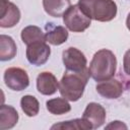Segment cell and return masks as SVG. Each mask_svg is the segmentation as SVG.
I'll return each mask as SVG.
<instances>
[{
  "mask_svg": "<svg viewBox=\"0 0 130 130\" xmlns=\"http://www.w3.org/2000/svg\"><path fill=\"white\" fill-rule=\"evenodd\" d=\"M46 107L47 110L53 115H63L71 110V106L68 103V100H66L65 98L51 99L47 101Z\"/></svg>",
  "mask_w": 130,
  "mask_h": 130,
  "instance_id": "17",
  "label": "cell"
},
{
  "mask_svg": "<svg viewBox=\"0 0 130 130\" xmlns=\"http://www.w3.org/2000/svg\"><path fill=\"white\" fill-rule=\"evenodd\" d=\"M62 60L66 68V71L83 72V71L88 70L86 69L87 60L84 54L77 48L70 47L64 50L62 54Z\"/></svg>",
  "mask_w": 130,
  "mask_h": 130,
  "instance_id": "5",
  "label": "cell"
},
{
  "mask_svg": "<svg viewBox=\"0 0 130 130\" xmlns=\"http://www.w3.org/2000/svg\"><path fill=\"white\" fill-rule=\"evenodd\" d=\"M20 107L23 113L28 117H35L39 114L40 104L36 96L26 94L23 95L20 100Z\"/></svg>",
  "mask_w": 130,
  "mask_h": 130,
  "instance_id": "18",
  "label": "cell"
},
{
  "mask_svg": "<svg viewBox=\"0 0 130 130\" xmlns=\"http://www.w3.org/2000/svg\"><path fill=\"white\" fill-rule=\"evenodd\" d=\"M126 26H127V28L130 30V12H129V14H128V16H127V18H126Z\"/></svg>",
  "mask_w": 130,
  "mask_h": 130,
  "instance_id": "22",
  "label": "cell"
},
{
  "mask_svg": "<svg viewBox=\"0 0 130 130\" xmlns=\"http://www.w3.org/2000/svg\"><path fill=\"white\" fill-rule=\"evenodd\" d=\"M95 88L96 91L106 99H118L123 93L122 83L114 78L100 81Z\"/></svg>",
  "mask_w": 130,
  "mask_h": 130,
  "instance_id": "11",
  "label": "cell"
},
{
  "mask_svg": "<svg viewBox=\"0 0 130 130\" xmlns=\"http://www.w3.org/2000/svg\"><path fill=\"white\" fill-rule=\"evenodd\" d=\"M117 69V59L115 54L108 50H99L92 57L88 73L89 76L95 81H103L112 78Z\"/></svg>",
  "mask_w": 130,
  "mask_h": 130,
  "instance_id": "1",
  "label": "cell"
},
{
  "mask_svg": "<svg viewBox=\"0 0 130 130\" xmlns=\"http://www.w3.org/2000/svg\"><path fill=\"white\" fill-rule=\"evenodd\" d=\"M51 129H78V130H87V129H92L90 124L84 120L83 118L80 119H74L70 121H64L58 124H55L51 127Z\"/></svg>",
  "mask_w": 130,
  "mask_h": 130,
  "instance_id": "19",
  "label": "cell"
},
{
  "mask_svg": "<svg viewBox=\"0 0 130 130\" xmlns=\"http://www.w3.org/2000/svg\"><path fill=\"white\" fill-rule=\"evenodd\" d=\"M106 128H108V129H110V128H114V129H122V128H124V129H127V126L125 124H123L121 121H113Z\"/></svg>",
  "mask_w": 130,
  "mask_h": 130,
  "instance_id": "21",
  "label": "cell"
},
{
  "mask_svg": "<svg viewBox=\"0 0 130 130\" xmlns=\"http://www.w3.org/2000/svg\"><path fill=\"white\" fill-rule=\"evenodd\" d=\"M46 29V41L53 46L62 45L68 39V30L62 25H54V23L50 22L47 23Z\"/></svg>",
  "mask_w": 130,
  "mask_h": 130,
  "instance_id": "12",
  "label": "cell"
},
{
  "mask_svg": "<svg viewBox=\"0 0 130 130\" xmlns=\"http://www.w3.org/2000/svg\"><path fill=\"white\" fill-rule=\"evenodd\" d=\"M51 55V49L46 42H37L30 44L26 48V59L27 61L35 65H44Z\"/></svg>",
  "mask_w": 130,
  "mask_h": 130,
  "instance_id": "7",
  "label": "cell"
},
{
  "mask_svg": "<svg viewBox=\"0 0 130 130\" xmlns=\"http://www.w3.org/2000/svg\"><path fill=\"white\" fill-rule=\"evenodd\" d=\"M17 48L14 40L6 35L0 36V60L8 61L16 56Z\"/></svg>",
  "mask_w": 130,
  "mask_h": 130,
  "instance_id": "15",
  "label": "cell"
},
{
  "mask_svg": "<svg viewBox=\"0 0 130 130\" xmlns=\"http://www.w3.org/2000/svg\"><path fill=\"white\" fill-rule=\"evenodd\" d=\"M22 42L28 46L30 44L37 42H47L46 41V34L42 30L41 27L37 25H27L25 26L20 34Z\"/></svg>",
  "mask_w": 130,
  "mask_h": 130,
  "instance_id": "16",
  "label": "cell"
},
{
  "mask_svg": "<svg viewBox=\"0 0 130 130\" xmlns=\"http://www.w3.org/2000/svg\"><path fill=\"white\" fill-rule=\"evenodd\" d=\"M20 19V11L18 7L8 0L1 1V12H0V26L7 28L12 27L18 23Z\"/></svg>",
  "mask_w": 130,
  "mask_h": 130,
  "instance_id": "8",
  "label": "cell"
},
{
  "mask_svg": "<svg viewBox=\"0 0 130 130\" xmlns=\"http://www.w3.org/2000/svg\"><path fill=\"white\" fill-rule=\"evenodd\" d=\"M70 6V0H43V7L46 13L57 18L63 16Z\"/></svg>",
  "mask_w": 130,
  "mask_h": 130,
  "instance_id": "13",
  "label": "cell"
},
{
  "mask_svg": "<svg viewBox=\"0 0 130 130\" xmlns=\"http://www.w3.org/2000/svg\"><path fill=\"white\" fill-rule=\"evenodd\" d=\"M123 68L127 75L130 76V49L126 51L123 58Z\"/></svg>",
  "mask_w": 130,
  "mask_h": 130,
  "instance_id": "20",
  "label": "cell"
},
{
  "mask_svg": "<svg viewBox=\"0 0 130 130\" xmlns=\"http://www.w3.org/2000/svg\"><path fill=\"white\" fill-rule=\"evenodd\" d=\"M82 118L90 124L92 129H96L106 121V110L98 103H89L83 112Z\"/></svg>",
  "mask_w": 130,
  "mask_h": 130,
  "instance_id": "9",
  "label": "cell"
},
{
  "mask_svg": "<svg viewBox=\"0 0 130 130\" xmlns=\"http://www.w3.org/2000/svg\"><path fill=\"white\" fill-rule=\"evenodd\" d=\"M18 121V113L8 105H2L0 109V129L6 130L14 127Z\"/></svg>",
  "mask_w": 130,
  "mask_h": 130,
  "instance_id": "14",
  "label": "cell"
},
{
  "mask_svg": "<svg viewBox=\"0 0 130 130\" xmlns=\"http://www.w3.org/2000/svg\"><path fill=\"white\" fill-rule=\"evenodd\" d=\"M88 77V70L83 72L66 71L59 82V91L61 95L70 102L78 101L84 92Z\"/></svg>",
  "mask_w": 130,
  "mask_h": 130,
  "instance_id": "2",
  "label": "cell"
},
{
  "mask_svg": "<svg viewBox=\"0 0 130 130\" xmlns=\"http://www.w3.org/2000/svg\"><path fill=\"white\" fill-rule=\"evenodd\" d=\"M37 89L44 95H52L59 89V82L53 73L41 72L37 77Z\"/></svg>",
  "mask_w": 130,
  "mask_h": 130,
  "instance_id": "10",
  "label": "cell"
},
{
  "mask_svg": "<svg viewBox=\"0 0 130 130\" xmlns=\"http://www.w3.org/2000/svg\"><path fill=\"white\" fill-rule=\"evenodd\" d=\"M79 7L91 19L107 22L117 15V4L114 0H78Z\"/></svg>",
  "mask_w": 130,
  "mask_h": 130,
  "instance_id": "3",
  "label": "cell"
},
{
  "mask_svg": "<svg viewBox=\"0 0 130 130\" xmlns=\"http://www.w3.org/2000/svg\"><path fill=\"white\" fill-rule=\"evenodd\" d=\"M63 22L69 30L73 32H82L89 27L91 18L85 14L78 4H74L63 14Z\"/></svg>",
  "mask_w": 130,
  "mask_h": 130,
  "instance_id": "4",
  "label": "cell"
},
{
  "mask_svg": "<svg viewBox=\"0 0 130 130\" xmlns=\"http://www.w3.org/2000/svg\"><path fill=\"white\" fill-rule=\"evenodd\" d=\"M3 78L6 86L15 91H21L29 84V78L26 71L19 67H10L6 69Z\"/></svg>",
  "mask_w": 130,
  "mask_h": 130,
  "instance_id": "6",
  "label": "cell"
}]
</instances>
